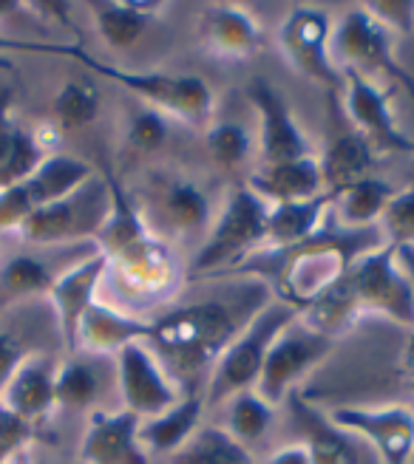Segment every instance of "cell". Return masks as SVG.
Segmentation results:
<instances>
[{
	"label": "cell",
	"mask_w": 414,
	"mask_h": 464,
	"mask_svg": "<svg viewBox=\"0 0 414 464\" xmlns=\"http://www.w3.org/2000/svg\"><path fill=\"white\" fill-rule=\"evenodd\" d=\"M332 17L315 6H292L281 23L279 43L298 74L343 94V72L330 54Z\"/></svg>",
	"instance_id": "cell-13"
},
{
	"label": "cell",
	"mask_w": 414,
	"mask_h": 464,
	"mask_svg": "<svg viewBox=\"0 0 414 464\" xmlns=\"http://www.w3.org/2000/svg\"><path fill=\"white\" fill-rule=\"evenodd\" d=\"M168 130H171L168 116H163V113L148 108V105H140V108H133L131 116H128L125 145H128V150L140 153V156L156 153L168 142Z\"/></svg>",
	"instance_id": "cell-36"
},
{
	"label": "cell",
	"mask_w": 414,
	"mask_h": 464,
	"mask_svg": "<svg viewBox=\"0 0 414 464\" xmlns=\"http://www.w3.org/2000/svg\"><path fill=\"white\" fill-rule=\"evenodd\" d=\"M185 281L188 269L182 266L173 244L151 232L148 238L105 258L100 300L128 314L148 317V312L176 300Z\"/></svg>",
	"instance_id": "cell-3"
},
{
	"label": "cell",
	"mask_w": 414,
	"mask_h": 464,
	"mask_svg": "<svg viewBox=\"0 0 414 464\" xmlns=\"http://www.w3.org/2000/svg\"><path fill=\"white\" fill-rule=\"evenodd\" d=\"M113 371H117V391H120V408L131 411L140 420L165 413L173 408L185 391L176 385V380L163 368L156 354L145 343L125 345L113 357Z\"/></svg>",
	"instance_id": "cell-14"
},
{
	"label": "cell",
	"mask_w": 414,
	"mask_h": 464,
	"mask_svg": "<svg viewBox=\"0 0 414 464\" xmlns=\"http://www.w3.org/2000/svg\"><path fill=\"white\" fill-rule=\"evenodd\" d=\"M94 173L97 170L91 168L85 159L57 150V153L43 156L40 165L20 184H23V190H26L34 210H40V207L60 201L68 193H74L80 184H85Z\"/></svg>",
	"instance_id": "cell-28"
},
{
	"label": "cell",
	"mask_w": 414,
	"mask_h": 464,
	"mask_svg": "<svg viewBox=\"0 0 414 464\" xmlns=\"http://www.w3.org/2000/svg\"><path fill=\"white\" fill-rule=\"evenodd\" d=\"M204 393H185L173 408L165 413L151 416L140 422V442L148 450V456H173L185 448L188 439L202 428L204 413Z\"/></svg>",
	"instance_id": "cell-26"
},
{
	"label": "cell",
	"mask_w": 414,
	"mask_h": 464,
	"mask_svg": "<svg viewBox=\"0 0 414 464\" xmlns=\"http://www.w3.org/2000/svg\"><path fill=\"white\" fill-rule=\"evenodd\" d=\"M34 439V425L23 422L20 416L0 405V464L12 459L15 453H23Z\"/></svg>",
	"instance_id": "cell-39"
},
{
	"label": "cell",
	"mask_w": 414,
	"mask_h": 464,
	"mask_svg": "<svg viewBox=\"0 0 414 464\" xmlns=\"http://www.w3.org/2000/svg\"><path fill=\"white\" fill-rule=\"evenodd\" d=\"M49 340L63 345L54 312L45 297L0 309V393L23 360L40 352H52Z\"/></svg>",
	"instance_id": "cell-16"
},
{
	"label": "cell",
	"mask_w": 414,
	"mask_h": 464,
	"mask_svg": "<svg viewBox=\"0 0 414 464\" xmlns=\"http://www.w3.org/2000/svg\"><path fill=\"white\" fill-rule=\"evenodd\" d=\"M398 190L389 181L378 176H366L355 181L352 188L335 196L332 201V216L340 227L350 229H366V227H378L383 210L389 207Z\"/></svg>",
	"instance_id": "cell-32"
},
{
	"label": "cell",
	"mask_w": 414,
	"mask_h": 464,
	"mask_svg": "<svg viewBox=\"0 0 414 464\" xmlns=\"http://www.w3.org/2000/svg\"><path fill=\"white\" fill-rule=\"evenodd\" d=\"M9 68H12V60L0 54V72H9Z\"/></svg>",
	"instance_id": "cell-44"
},
{
	"label": "cell",
	"mask_w": 414,
	"mask_h": 464,
	"mask_svg": "<svg viewBox=\"0 0 414 464\" xmlns=\"http://www.w3.org/2000/svg\"><path fill=\"white\" fill-rule=\"evenodd\" d=\"M148 227L159 238L171 241H204L207 229L216 218V207L202 184L185 173H151L145 184V196L136 198Z\"/></svg>",
	"instance_id": "cell-8"
},
{
	"label": "cell",
	"mask_w": 414,
	"mask_h": 464,
	"mask_svg": "<svg viewBox=\"0 0 414 464\" xmlns=\"http://www.w3.org/2000/svg\"><path fill=\"white\" fill-rule=\"evenodd\" d=\"M111 213V190L100 173L91 176L74 193L34 210L15 232V238L34 246L94 244Z\"/></svg>",
	"instance_id": "cell-7"
},
{
	"label": "cell",
	"mask_w": 414,
	"mask_h": 464,
	"mask_svg": "<svg viewBox=\"0 0 414 464\" xmlns=\"http://www.w3.org/2000/svg\"><path fill=\"white\" fill-rule=\"evenodd\" d=\"M57 365L60 360L52 352H40L23 360L0 393V405L37 428V422L57 411Z\"/></svg>",
	"instance_id": "cell-21"
},
{
	"label": "cell",
	"mask_w": 414,
	"mask_h": 464,
	"mask_svg": "<svg viewBox=\"0 0 414 464\" xmlns=\"http://www.w3.org/2000/svg\"><path fill=\"white\" fill-rule=\"evenodd\" d=\"M375 150L372 145L358 130L340 133L335 142L327 148V153L318 159L320 165V179H324V190L338 196L355 181L372 176L375 168Z\"/></svg>",
	"instance_id": "cell-31"
},
{
	"label": "cell",
	"mask_w": 414,
	"mask_h": 464,
	"mask_svg": "<svg viewBox=\"0 0 414 464\" xmlns=\"http://www.w3.org/2000/svg\"><path fill=\"white\" fill-rule=\"evenodd\" d=\"M252 148L250 130L242 122L233 120H219L207 128V150L213 153V159L222 168H239L247 161Z\"/></svg>",
	"instance_id": "cell-37"
},
{
	"label": "cell",
	"mask_w": 414,
	"mask_h": 464,
	"mask_svg": "<svg viewBox=\"0 0 414 464\" xmlns=\"http://www.w3.org/2000/svg\"><path fill=\"white\" fill-rule=\"evenodd\" d=\"M244 94L259 113V148L261 165H281L301 156H312L310 136L298 125L295 113L284 97L281 88H275L270 80H252Z\"/></svg>",
	"instance_id": "cell-17"
},
{
	"label": "cell",
	"mask_w": 414,
	"mask_h": 464,
	"mask_svg": "<svg viewBox=\"0 0 414 464\" xmlns=\"http://www.w3.org/2000/svg\"><path fill=\"white\" fill-rule=\"evenodd\" d=\"M108 357L94 354H65L57 365V408L60 411H97L103 408V391H105V362Z\"/></svg>",
	"instance_id": "cell-27"
},
{
	"label": "cell",
	"mask_w": 414,
	"mask_h": 464,
	"mask_svg": "<svg viewBox=\"0 0 414 464\" xmlns=\"http://www.w3.org/2000/svg\"><path fill=\"white\" fill-rule=\"evenodd\" d=\"M366 12H370L380 26H386L395 37H406L414 32V4L411 0H400V4H366Z\"/></svg>",
	"instance_id": "cell-40"
},
{
	"label": "cell",
	"mask_w": 414,
	"mask_h": 464,
	"mask_svg": "<svg viewBox=\"0 0 414 464\" xmlns=\"http://www.w3.org/2000/svg\"><path fill=\"white\" fill-rule=\"evenodd\" d=\"M171 464H256V459L222 425H202L185 448L171 456Z\"/></svg>",
	"instance_id": "cell-34"
},
{
	"label": "cell",
	"mask_w": 414,
	"mask_h": 464,
	"mask_svg": "<svg viewBox=\"0 0 414 464\" xmlns=\"http://www.w3.org/2000/svg\"><path fill=\"white\" fill-rule=\"evenodd\" d=\"M199 40L213 57L247 60L264 49L261 23L250 9L233 4L204 6L199 14Z\"/></svg>",
	"instance_id": "cell-23"
},
{
	"label": "cell",
	"mask_w": 414,
	"mask_h": 464,
	"mask_svg": "<svg viewBox=\"0 0 414 464\" xmlns=\"http://www.w3.org/2000/svg\"><path fill=\"white\" fill-rule=\"evenodd\" d=\"M295 317H298V312L275 297L261 312L252 314V320L216 360V365L211 371V380H207V388L202 391L204 405H224L233 393L256 388L272 340L279 337L281 329L290 326Z\"/></svg>",
	"instance_id": "cell-6"
},
{
	"label": "cell",
	"mask_w": 414,
	"mask_h": 464,
	"mask_svg": "<svg viewBox=\"0 0 414 464\" xmlns=\"http://www.w3.org/2000/svg\"><path fill=\"white\" fill-rule=\"evenodd\" d=\"M140 416L125 408L91 411L77 450L80 464H151L140 442Z\"/></svg>",
	"instance_id": "cell-19"
},
{
	"label": "cell",
	"mask_w": 414,
	"mask_h": 464,
	"mask_svg": "<svg viewBox=\"0 0 414 464\" xmlns=\"http://www.w3.org/2000/svg\"><path fill=\"white\" fill-rule=\"evenodd\" d=\"M332 193H320L307 201H284V204H270L267 216V246L270 249H284L307 241L310 236L320 229L332 213Z\"/></svg>",
	"instance_id": "cell-29"
},
{
	"label": "cell",
	"mask_w": 414,
	"mask_h": 464,
	"mask_svg": "<svg viewBox=\"0 0 414 464\" xmlns=\"http://www.w3.org/2000/svg\"><path fill=\"white\" fill-rule=\"evenodd\" d=\"M378 229L389 246H414V188H403L392 196L378 221Z\"/></svg>",
	"instance_id": "cell-38"
},
{
	"label": "cell",
	"mask_w": 414,
	"mask_h": 464,
	"mask_svg": "<svg viewBox=\"0 0 414 464\" xmlns=\"http://www.w3.org/2000/svg\"><path fill=\"white\" fill-rule=\"evenodd\" d=\"M330 422L372 445L383 464H409L414 453V411L406 405H340Z\"/></svg>",
	"instance_id": "cell-15"
},
{
	"label": "cell",
	"mask_w": 414,
	"mask_h": 464,
	"mask_svg": "<svg viewBox=\"0 0 414 464\" xmlns=\"http://www.w3.org/2000/svg\"><path fill=\"white\" fill-rule=\"evenodd\" d=\"M395 34L366 12V6H355L343 12L338 23H332L330 54L340 72H355L360 77L383 74L395 85H403L414 100V77L395 57Z\"/></svg>",
	"instance_id": "cell-9"
},
{
	"label": "cell",
	"mask_w": 414,
	"mask_h": 464,
	"mask_svg": "<svg viewBox=\"0 0 414 464\" xmlns=\"http://www.w3.org/2000/svg\"><path fill=\"white\" fill-rule=\"evenodd\" d=\"M256 464H312V461H310L307 448L298 442V445H284L279 450H272L264 461H256Z\"/></svg>",
	"instance_id": "cell-41"
},
{
	"label": "cell",
	"mask_w": 414,
	"mask_h": 464,
	"mask_svg": "<svg viewBox=\"0 0 414 464\" xmlns=\"http://www.w3.org/2000/svg\"><path fill=\"white\" fill-rule=\"evenodd\" d=\"M343 102L355 130L375 153H414V139H409L395 122L389 94L375 80L343 72Z\"/></svg>",
	"instance_id": "cell-18"
},
{
	"label": "cell",
	"mask_w": 414,
	"mask_h": 464,
	"mask_svg": "<svg viewBox=\"0 0 414 464\" xmlns=\"http://www.w3.org/2000/svg\"><path fill=\"white\" fill-rule=\"evenodd\" d=\"M272 300V292L256 277H233L219 295L199 297L191 304L168 306L151 317L148 348L163 368L185 391L204 371H213L224 348Z\"/></svg>",
	"instance_id": "cell-1"
},
{
	"label": "cell",
	"mask_w": 414,
	"mask_h": 464,
	"mask_svg": "<svg viewBox=\"0 0 414 464\" xmlns=\"http://www.w3.org/2000/svg\"><path fill=\"white\" fill-rule=\"evenodd\" d=\"M97 113H100V91L85 77L65 80L52 100V122L60 128V133L83 130L85 125L97 120Z\"/></svg>",
	"instance_id": "cell-35"
},
{
	"label": "cell",
	"mask_w": 414,
	"mask_h": 464,
	"mask_svg": "<svg viewBox=\"0 0 414 464\" xmlns=\"http://www.w3.org/2000/svg\"><path fill=\"white\" fill-rule=\"evenodd\" d=\"M247 188L261 196L267 204L307 201L327 193L318 156H301L292 161H281V165H261L247 179Z\"/></svg>",
	"instance_id": "cell-25"
},
{
	"label": "cell",
	"mask_w": 414,
	"mask_h": 464,
	"mask_svg": "<svg viewBox=\"0 0 414 464\" xmlns=\"http://www.w3.org/2000/svg\"><path fill=\"white\" fill-rule=\"evenodd\" d=\"M272 420H275V405H270L256 388H250V391L233 393V397L224 402L222 428L250 450L252 445L264 439Z\"/></svg>",
	"instance_id": "cell-33"
},
{
	"label": "cell",
	"mask_w": 414,
	"mask_h": 464,
	"mask_svg": "<svg viewBox=\"0 0 414 464\" xmlns=\"http://www.w3.org/2000/svg\"><path fill=\"white\" fill-rule=\"evenodd\" d=\"M335 345L338 340L315 332L301 317H295L290 326H284L281 334L272 340L256 391L270 405L279 408L281 402H287L295 385L301 382L318 362H324L335 352Z\"/></svg>",
	"instance_id": "cell-12"
},
{
	"label": "cell",
	"mask_w": 414,
	"mask_h": 464,
	"mask_svg": "<svg viewBox=\"0 0 414 464\" xmlns=\"http://www.w3.org/2000/svg\"><path fill=\"white\" fill-rule=\"evenodd\" d=\"M4 464H32V459H29V453L23 450V453H15L12 459H6Z\"/></svg>",
	"instance_id": "cell-43"
},
{
	"label": "cell",
	"mask_w": 414,
	"mask_h": 464,
	"mask_svg": "<svg viewBox=\"0 0 414 464\" xmlns=\"http://www.w3.org/2000/svg\"><path fill=\"white\" fill-rule=\"evenodd\" d=\"M398 252L389 244L366 252L343 275V286L360 317L380 314L414 329V281L398 264Z\"/></svg>",
	"instance_id": "cell-10"
},
{
	"label": "cell",
	"mask_w": 414,
	"mask_h": 464,
	"mask_svg": "<svg viewBox=\"0 0 414 464\" xmlns=\"http://www.w3.org/2000/svg\"><path fill=\"white\" fill-rule=\"evenodd\" d=\"M409 464H414V453H411V459H409Z\"/></svg>",
	"instance_id": "cell-46"
},
{
	"label": "cell",
	"mask_w": 414,
	"mask_h": 464,
	"mask_svg": "<svg viewBox=\"0 0 414 464\" xmlns=\"http://www.w3.org/2000/svg\"><path fill=\"white\" fill-rule=\"evenodd\" d=\"M103 275H105V255L97 249V252H91L88 258L77 261L72 269H65L57 277V284L52 286V292L45 295V300H49V306L54 312L65 354L74 352L77 326L85 309L94 304V300H100Z\"/></svg>",
	"instance_id": "cell-20"
},
{
	"label": "cell",
	"mask_w": 414,
	"mask_h": 464,
	"mask_svg": "<svg viewBox=\"0 0 414 464\" xmlns=\"http://www.w3.org/2000/svg\"><path fill=\"white\" fill-rule=\"evenodd\" d=\"M165 4L159 0H123V4H91L88 12L108 49H131L140 43L145 29L163 14Z\"/></svg>",
	"instance_id": "cell-30"
},
{
	"label": "cell",
	"mask_w": 414,
	"mask_h": 464,
	"mask_svg": "<svg viewBox=\"0 0 414 464\" xmlns=\"http://www.w3.org/2000/svg\"><path fill=\"white\" fill-rule=\"evenodd\" d=\"M378 246H383L378 227L350 229L340 227L330 213L320 229L307 241L284 249L264 246L230 275L256 277L272 292L275 300H281L301 314L312 300L332 289L358 258Z\"/></svg>",
	"instance_id": "cell-2"
},
{
	"label": "cell",
	"mask_w": 414,
	"mask_h": 464,
	"mask_svg": "<svg viewBox=\"0 0 414 464\" xmlns=\"http://www.w3.org/2000/svg\"><path fill=\"white\" fill-rule=\"evenodd\" d=\"M63 57H74L85 68L97 72L100 77L123 85L128 94H133L143 105L159 111L168 120H176L191 128H204L213 116L216 105V91L211 88L204 77L199 74H168V72H128V68H117L100 63L97 57L85 54L80 45H54L49 49Z\"/></svg>",
	"instance_id": "cell-5"
},
{
	"label": "cell",
	"mask_w": 414,
	"mask_h": 464,
	"mask_svg": "<svg viewBox=\"0 0 414 464\" xmlns=\"http://www.w3.org/2000/svg\"><path fill=\"white\" fill-rule=\"evenodd\" d=\"M4 241H6V236H4V232H0V249H4Z\"/></svg>",
	"instance_id": "cell-45"
},
{
	"label": "cell",
	"mask_w": 414,
	"mask_h": 464,
	"mask_svg": "<svg viewBox=\"0 0 414 464\" xmlns=\"http://www.w3.org/2000/svg\"><path fill=\"white\" fill-rule=\"evenodd\" d=\"M400 380L414 393V329H411V337H409L403 354H400Z\"/></svg>",
	"instance_id": "cell-42"
},
{
	"label": "cell",
	"mask_w": 414,
	"mask_h": 464,
	"mask_svg": "<svg viewBox=\"0 0 414 464\" xmlns=\"http://www.w3.org/2000/svg\"><path fill=\"white\" fill-rule=\"evenodd\" d=\"M97 249V244L34 246L23 241L15 252L4 255L0 249V309L23 304V300L45 297L65 269H72Z\"/></svg>",
	"instance_id": "cell-11"
},
{
	"label": "cell",
	"mask_w": 414,
	"mask_h": 464,
	"mask_svg": "<svg viewBox=\"0 0 414 464\" xmlns=\"http://www.w3.org/2000/svg\"><path fill=\"white\" fill-rule=\"evenodd\" d=\"M287 405L295 416V425L304 430L301 445L307 448L312 464H358L355 436L332 425L327 413L315 411L301 391L295 388L287 397Z\"/></svg>",
	"instance_id": "cell-24"
},
{
	"label": "cell",
	"mask_w": 414,
	"mask_h": 464,
	"mask_svg": "<svg viewBox=\"0 0 414 464\" xmlns=\"http://www.w3.org/2000/svg\"><path fill=\"white\" fill-rule=\"evenodd\" d=\"M267 216L270 204L252 193L247 184H233L227 190L216 218L204 241L196 246L188 264V281L202 284L213 277H227L242 266L250 255L267 246Z\"/></svg>",
	"instance_id": "cell-4"
},
{
	"label": "cell",
	"mask_w": 414,
	"mask_h": 464,
	"mask_svg": "<svg viewBox=\"0 0 414 464\" xmlns=\"http://www.w3.org/2000/svg\"><path fill=\"white\" fill-rule=\"evenodd\" d=\"M148 334L151 317H136L111 304H103V300H94L77 326L74 352L94 357H117L125 345L148 343Z\"/></svg>",
	"instance_id": "cell-22"
}]
</instances>
